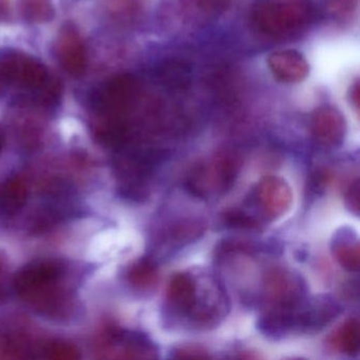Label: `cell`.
<instances>
[{
  "instance_id": "obj_10",
  "label": "cell",
  "mask_w": 360,
  "mask_h": 360,
  "mask_svg": "<svg viewBox=\"0 0 360 360\" xmlns=\"http://www.w3.org/2000/svg\"><path fill=\"white\" fill-rule=\"evenodd\" d=\"M311 130L320 145L335 148L345 141L347 123L340 111L330 106L320 107L311 115Z\"/></svg>"
},
{
  "instance_id": "obj_14",
  "label": "cell",
  "mask_w": 360,
  "mask_h": 360,
  "mask_svg": "<svg viewBox=\"0 0 360 360\" xmlns=\"http://www.w3.org/2000/svg\"><path fill=\"white\" fill-rule=\"evenodd\" d=\"M359 242L351 231L342 229V233H336L333 241L332 250L339 264L349 271H359Z\"/></svg>"
},
{
  "instance_id": "obj_18",
  "label": "cell",
  "mask_w": 360,
  "mask_h": 360,
  "mask_svg": "<svg viewBox=\"0 0 360 360\" xmlns=\"http://www.w3.org/2000/svg\"><path fill=\"white\" fill-rule=\"evenodd\" d=\"M144 7L143 0H108L109 15L120 22H130L138 18Z\"/></svg>"
},
{
  "instance_id": "obj_11",
  "label": "cell",
  "mask_w": 360,
  "mask_h": 360,
  "mask_svg": "<svg viewBox=\"0 0 360 360\" xmlns=\"http://www.w3.org/2000/svg\"><path fill=\"white\" fill-rule=\"evenodd\" d=\"M267 65L274 77L282 83H299L307 79L309 72L304 56L295 50L274 52L269 56Z\"/></svg>"
},
{
  "instance_id": "obj_22",
  "label": "cell",
  "mask_w": 360,
  "mask_h": 360,
  "mask_svg": "<svg viewBox=\"0 0 360 360\" xmlns=\"http://www.w3.org/2000/svg\"><path fill=\"white\" fill-rule=\"evenodd\" d=\"M357 0H326L328 11L335 15H345L353 11Z\"/></svg>"
},
{
  "instance_id": "obj_6",
  "label": "cell",
  "mask_w": 360,
  "mask_h": 360,
  "mask_svg": "<svg viewBox=\"0 0 360 360\" xmlns=\"http://www.w3.org/2000/svg\"><path fill=\"white\" fill-rule=\"evenodd\" d=\"M263 294L274 307H292L305 297L300 276L282 267L269 269L263 279Z\"/></svg>"
},
{
  "instance_id": "obj_9",
  "label": "cell",
  "mask_w": 360,
  "mask_h": 360,
  "mask_svg": "<svg viewBox=\"0 0 360 360\" xmlns=\"http://www.w3.org/2000/svg\"><path fill=\"white\" fill-rule=\"evenodd\" d=\"M56 58L66 72L81 77L87 68V52L79 31L71 24L63 27L56 41Z\"/></svg>"
},
{
  "instance_id": "obj_26",
  "label": "cell",
  "mask_w": 360,
  "mask_h": 360,
  "mask_svg": "<svg viewBox=\"0 0 360 360\" xmlns=\"http://www.w3.org/2000/svg\"><path fill=\"white\" fill-rule=\"evenodd\" d=\"M8 13V0H0V18H6Z\"/></svg>"
},
{
  "instance_id": "obj_4",
  "label": "cell",
  "mask_w": 360,
  "mask_h": 360,
  "mask_svg": "<svg viewBox=\"0 0 360 360\" xmlns=\"http://www.w3.org/2000/svg\"><path fill=\"white\" fill-rule=\"evenodd\" d=\"M139 82L130 75H117L104 84L94 96L96 117L124 121L138 100Z\"/></svg>"
},
{
  "instance_id": "obj_3",
  "label": "cell",
  "mask_w": 360,
  "mask_h": 360,
  "mask_svg": "<svg viewBox=\"0 0 360 360\" xmlns=\"http://www.w3.org/2000/svg\"><path fill=\"white\" fill-rule=\"evenodd\" d=\"M63 275V267L56 261H37L20 269L12 286L16 294L30 301H37L41 309L51 311L58 301L56 286Z\"/></svg>"
},
{
  "instance_id": "obj_5",
  "label": "cell",
  "mask_w": 360,
  "mask_h": 360,
  "mask_svg": "<svg viewBox=\"0 0 360 360\" xmlns=\"http://www.w3.org/2000/svg\"><path fill=\"white\" fill-rule=\"evenodd\" d=\"M340 311V305L330 297H317L311 301L303 299L298 304L290 307L292 332H317L330 324Z\"/></svg>"
},
{
  "instance_id": "obj_25",
  "label": "cell",
  "mask_w": 360,
  "mask_h": 360,
  "mask_svg": "<svg viewBox=\"0 0 360 360\" xmlns=\"http://www.w3.org/2000/svg\"><path fill=\"white\" fill-rule=\"evenodd\" d=\"M359 83L354 84L352 86L351 94H349V98H351L352 103L355 105L356 108L358 109V106H359Z\"/></svg>"
},
{
  "instance_id": "obj_8",
  "label": "cell",
  "mask_w": 360,
  "mask_h": 360,
  "mask_svg": "<svg viewBox=\"0 0 360 360\" xmlns=\"http://www.w3.org/2000/svg\"><path fill=\"white\" fill-rule=\"evenodd\" d=\"M255 201L260 212L269 220L283 216L292 201L290 185L278 176H266L255 191Z\"/></svg>"
},
{
  "instance_id": "obj_24",
  "label": "cell",
  "mask_w": 360,
  "mask_h": 360,
  "mask_svg": "<svg viewBox=\"0 0 360 360\" xmlns=\"http://www.w3.org/2000/svg\"><path fill=\"white\" fill-rule=\"evenodd\" d=\"M176 357L179 358H205L208 357V355L203 354V352L199 351V349H182L180 351L176 352Z\"/></svg>"
},
{
  "instance_id": "obj_2",
  "label": "cell",
  "mask_w": 360,
  "mask_h": 360,
  "mask_svg": "<svg viewBox=\"0 0 360 360\" xmlns=\"http://www.w3.org/2000/svg\"><path fill=\"white\" fill-rule=\"evenodd\" d=\"M240 167L241 162L237 155L219 153L191 168L186 178L187 189L201 199L224 195L235 183Z\"/></svg>"
},
{
  "instance_id": "obj_15",
  "label": "cell",
  "mask_w": 360,
  "mask_h": 360,
  "mask_svg": "<svg viewBox=\"0 0 360 360\" xmlns=\"http://www.w3.org/2000/svg\"><path fill=\"white\" fill-rule=\"evenodd\" d=\"M335 349L347 355L354 356L359 353L360 326L357 319H349L337 328L330 339Z\"/></svg>"
},
{
  "instance_id": "obj_1",
  "label": "cell",
  "mask_w": 360,
  "mask_h": 360,
  "mask_svg": "<svg viewBox=\"0 0 360 360\" xmlns=\"http://www.w3.org/2000/svg\"><path fill=\"white\" fill-rule=\"evenodd\" d=\"M317 12L307 0H263L252 11L259 32L271 37H286L309 28Z\"/></svg>"
},
{
  "instance_id": "obj_23",
  "label": "cell",
  "mask_w": 360,
  "mask_h": 360,
  "mask_svg": "<svg viewBox=\"0 0 360 360\" xmlns=\"http://www.w3.org/2000/svg\"><path fill=\"white\" fill-rule=\"evenodd\" d=\"M8 292V275L5 263L0 259V301L5 299Z\"/></svg>"
},
{
  "instance_id": "obj_12",
  "label": "cell",
  "mask_w": 360,
  "mask_h": 360,
  "mask_svg": "<svg viewBox=\"0 0 360 360\" xmlns=\"http://www.w3.org/2000/svg\"><path fill=\"white\" fill-rule=\"evenodd\" d=\"M174 5V11L183 22L202 24L222 15L229 0H176Z\"/></svg>"
},
{
  "instance_id": "obj_28",
  "label": "cell",
  "mask_w": 360,
  "mask_h": 360,
  "mask_svg": "<svg viewBox=\"0 0 360 360\" xmlns=\"http://www.w3.org/2000/svg\"><path fill=\"white\" fill-rule=\"evenodd\" d=\"M6 143V136L5 132H4L3 128L0 127V153L3 151L4 146H5Z\"/></svg>"
},
{
  "instance_id": "obj_21",
  "label": "cell",
  "mask_w": 360,
  "mask_h": 360,
  "mask_svg": "<svg viewBox=\"0 0 360 360\" xmlns=\"http://www.w3.org/2000/svg\"><path fill=\"white\" fill-rule=\"evenodd\" d=\"M359 193V180H356L355 182L352 183L345 193V206L356 216H358L360 210Z\"/></svg>"
},
{
  "instance_id": "obj_20",
  "label": "cell",
  "mask_w": 360,
  "mask_h": 360,
  "mask_svg": "<svg viewBox=\"0 0 360 360\" xmlns=\"http://www.w3.org/2000/svg\"><path fill=\"white\" fill-rule=\"evenodd\" d=\"M46 357L54 360H77L79 352L77 347L64 341H53L45 347Z\"/></svg>"
},
{
  "instance_id": "obj_7",
  "label": "cell",
  "mask_w": 360,
  "mask_h": 360,
  "mask_svg": "<svg viewBox=\"0 0 360 360\" xmlns=\"http://www.w3.org/2000/svg\"><path fill=\"white\" fill-rule=\"evenodd\" d=\"M0 65L7 82L25 89L41 91L50 81L47 68L39 60L25 54L10 56Z\"/></svg>"
},
{
  "instance_id": "obj_16",
  "label": "cell",
  "mask_w": 360,
  "mask_h": 360,
  "mask_svg": "<svg viewBox=\"0 0 360 360\" xmlns=\"http://www.w3.org/2000/svg\"><path fill=\"white\" fill-rule=\"evenodd\" d=\"M20 13L31 24H45L54 18L51 0H20Z\"/></svg>"
},
{
  "instance_id": "obj_17",
  "label": "cell",
  "mask_w": 360,
  "mask_h": 360,
  "mask_svg": "<svg viewBox=\"0 0 360 360\" xmlns=\"http://www.w3.org/2000/svg\"><path fill=\"white\" fill-rule=\"evenodd\" d=\"M130 283L140 290H148L157 283L159 278L157 265L150 259H141L128 274Z\"/></svg>"
},
{
  "instance_id": "obj_19",
  "label": "cell",
  "mask_w": 360,
  "mask_h": 360,
  "mask_svg": "<svg viewBox=\"0 0 360 360\" xmlns=\"http://www.w3.org/2000/svg\"><path fill=\"white\" fill-rule=\"evenodd\" d=\"M223 222L231 229H248V231H258L260 224L256 219L250 214L240 210H229L222 216Z\"/></svg>"
},
{
  "instance_id": "obj_27",
  "label": "cell",
  "mask_w": 360,
  "mask_h": 360,
  "mask_svg": "<svg viewBox=\"0 0 360 360\" xmlns=\"http://www.w3.org/2000/svg\"><path fill=\"white\" fill-rule=\"evenodd\" d=\"M7 83V79H6L5 73H4L1 65H0V91L3 90L4 86Z\"/></svg>"
},
{
  "instance_id": "obj_13",
  "label": "cell",
  "mask_w": 360,
  "mask_h": 360,
  "mask_svg": "<svg viewBox=\"0 0 360 360\" xmlns=\"http://www.w3.org/2000/svg\"><path fill=\"white\" fill-rule=\"evenodd\" d=\"M28 187L18 176L0 183V214L12 216L18 214L28 201Z\"/></svg>"
}]
</instances>
